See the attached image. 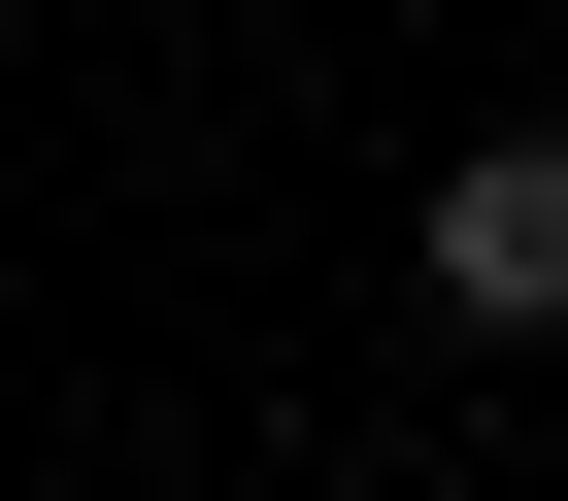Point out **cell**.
Masks as SVG:
<instances>
[{
  "label": "cell",
  "mask_w": 568,
  "mask_h": 501,
  "mask_svg": "<svg viewBox=\"0 0 568 501\" xmlns=\"http://www.w3.org/2000/svg\"><path fill=\"white\" fill-rule=\"evenodd\" d=\"M402 301H435V335H568V134H468V167H435Z\"/></svg>",
  "instance_id": "cell-1"
}]
</instances>
